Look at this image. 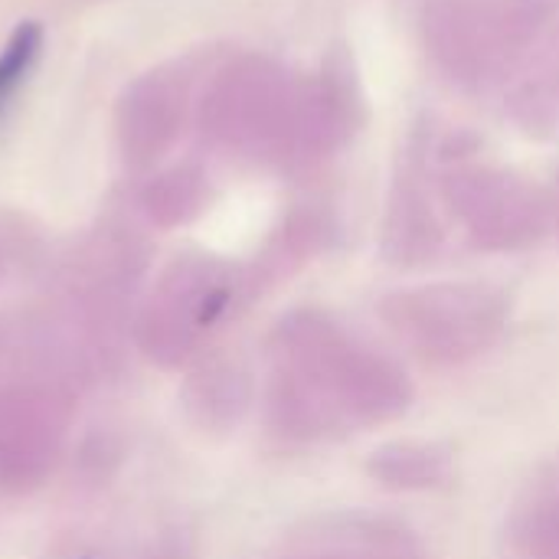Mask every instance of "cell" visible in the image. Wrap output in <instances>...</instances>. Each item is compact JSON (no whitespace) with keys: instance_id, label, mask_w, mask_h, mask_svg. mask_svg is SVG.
Wrapping results in <instances>:
<instances>
[{"instance_id":"5","label":"cell","mask_w":559,"mask_h":559,"mask_svg":"<svg viewBox=\"0 0 559 559\" xmlns=\"http://www.w3.org/2000/svg\"><path fill=\"white\" fill-rule=\"evenodd\" d=\"M367 478L393 495L442 491L455 481V452L436 439H393L367 455Z\"/></svg>"},{"instance_id":"4","label":"cell","mask_w":559,"mask_h":559,"mask_svg":"<svg viewBox=\"0 0 559 559\" xmlns=\"http://www.w3.org/2000/svg\"><path fill=\"white\" fill-rule=\"evenodd\" d=\"M504 559H559V452L540 459L504 514Z\"/></svg>"},{"instance_id":"6","label":"cell","mask_w":559,"mask_h":559,"mask_svg":"<svg viewBox=\"0 0 559 559\" xmlns=\"http://www.w3.org/2000/svg\"><path fill=\"white\" fill-rule=\"evenodd\" d=\"M39 49H43V26L36 20L16 23L7 43L0 46V111L10 105V98L29 75Z\"/></svg>"},{"instance_id":"3","label":"cell","mask_w":559,"mask_h":559,"mask_svg":"<svg viewBox=\"0 0 559 559\" xmlns=\"http://www.w3.org/2000/svg\"><path fill=\"white\" fill-rule=\"evenodd\" d=\"M275 559H432L423 537L386 514L337 511L301 527Z\"/></svg>"},{"instance_id":"1","label":"cell","mask_w":559,"mask_h":559,"mask_svg":"<svg viewBox=\"0 0 559 559\" xmlns=\"http://www.w3.org/2000/svg\"><path fill=\"white\" fill-rule=\"evenodd\" d=\"M269 423L292 445L344 442L416 403L406 367L328 311H295L272 337Z\"/></svg>"},{"instance_id":"2","label":"cell","mask_w":559,"mask_h":559,"mask_svg":"<svg viewBox=\"0 0 559 559\" xmlns=\"http://www.w3.org/2000/svg\"><path fill=\"white\" fill-rule=\"evenodd\" d=\"M380 318L396 344L432 370H459L495 350L511 321L501 288L478 282H442L390 295Z\"/></svg>"}]
</instances>
